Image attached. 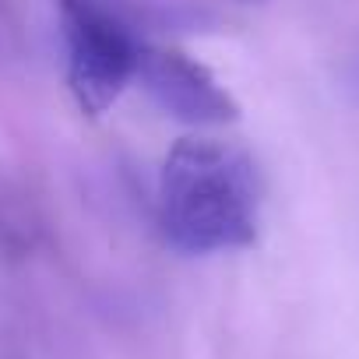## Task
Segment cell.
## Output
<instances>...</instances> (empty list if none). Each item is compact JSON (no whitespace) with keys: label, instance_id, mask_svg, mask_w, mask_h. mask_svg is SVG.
Returning a JSON list of instances; mask_svg holds the SVG:
<instances>
[{"label":"cell","instance_id":"1","mask_svg":"<svg viewBox=\"0 0 359 359\" xmlns=\"http://www.w3.org/2000/svg\"><path fill=\"white\" fill-rule=\"evenodd\" d=\"M158 219L184 254L243 250L257 240L261 184L254 158L219 137H184L162 162Z\"/></svg>","mask_w":359,"mask_h":359},{"label":"cell","instance_id":"2","mask_svg":"<svg viewBox=\"0 0 359 359\" xmlns=\"http://www.w3.org/2000/svg\"><path fill=\"white\" fill-rule=\"evenodd\" d=\"M67 88L81 113L102 116L134 81L141 43L102 0H60Z\"/></svg>","mask_w":359,"mask_h":359},{"label":"cell","instance_id":"3","mask_svg":"<svg viewBox=\"0 0 359 359\" xmlns=\"http://www.w3.org/2000/svg\"><path fill=\"white\" fill-rule=\"evenodd\" d=\"M134 78L155 99L162 113L191 127H226L240 120L236 99L219 85V78L172 46H144L137 50Z\"/></svg>","mask_w":359,"mask_h":359}]
</instances>
